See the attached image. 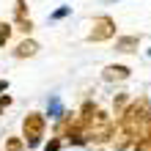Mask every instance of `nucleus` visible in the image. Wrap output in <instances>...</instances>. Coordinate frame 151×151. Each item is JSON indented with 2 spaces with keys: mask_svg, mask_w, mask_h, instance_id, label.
Wrapping results in <instances>:
<instances>
[{
  "mask_svg": "<svg viewBox=\"0 0 151 151\" xmlns=\"http://www.w3.org/2000/svg\"><path fill=\"white\" fill-rule=\"evenodd\" d=\"M148 113H151V104L146 96H137V99L129 102V107L118 115V129L121 135H127L132 140H137L146 129V121H148Z\"/></svg>",
  "mask_w": 151,
  "mask_h": 151,
  "instance_id": "nucleus-1",
  "label": "nucleus"
},
{
  "mask_svg": "<svg viewBox=\"0 0 151 151\" xmlns=\"http://www.w3.org/2000/svg\"><path fill=\"white\" fill-rule=\"evenodd\" d=\"M44 132H47V118H44L41 113H28L25 115V121H22V140H25L28 148L41 146Z\"/></svg>",
  "mask_w": 151,
  "mask_h": 151,
  "instance_id": "nucleus-2",
  "label": "nucleus"
},
{
  "mask_svg": "<svg viewBox=\"0 0 151 151\" xmlns=\"http://www.w3.org/2000/svg\"><path fill=\"white\" fill-rule=\"evenodd\" d=\"M85 137H88V143H96V146L110 143V140L115 137V124H113V118H110L104 110H99L96 121L85 129Z\"/></svg>",
  "mask_w": 151,
  "mask_h": 151,
  "instance_id": "nucleus-3",
  "label": "nucleus"
},
{
  "mask_svg": "<svg viewBox=\"0 0 151 151\" xmlns=\"http://www.w3.org/2000/svg\"><path fill=\"white\" fill-rule=\"evenodd\" d=\"M110 39H118V30H115V19H113V17H107V14L93 17L91 33L85 36V41H91V44H102V41H110Z\"/></svg>",
  "mask_w": 151,
  "mask_h": 151,
  "instance_id": "nucleus-4",
  "label": "nucleus"
},
{
  "mask_svg": "<svg viewBox=\"0 0 151 151\" xmlns=\"http://www.w3.org/2000/svg\"><path fill=\"white\" fill-rule=\"evenodd\" d=\"M96 115H99V107H96V102L85 99V102H83V107H80V113H77V121H80V127H83V132H85V129L96 121Z\"/></svg>",
  "mask_w": 151,
  "mask_h": 151,
  "instance_id": "nucleus-5",
  "label": "nucleus"
},
{
  "mask_svg": "<svg viewBox=\"0 0 151 151\" xmlns=\"http://www.w3.org/2000/svg\"><path fill=\"white\" fill-rule=\"evenodd\" d=\"M102 77L107 80V83H121V80H129L132 77V69L124 66V63H110V66H104Z\"/></svg>",
  "mask_w": 151,
  "mask_h": 151,
  "instance_id": "nucleus-6",
  "label": "nucleus"
},
{
  "mask_svg": "<svg viewBox=\"0 0 151 151\" xmlns=\"http://www.w3.org/2000/svg\"><path fill=\"white\" fill-rule=\"evenodd\" d=\"M39 52V44L33 41V39H25L17 44V50H14V58H33Z\"/></svg>",
  "mask_w": 151,
  "mask_h": 151,
  "instance_id": "nucleus-7",
  "label": "nucleus"
},
{
  "mask_svg": "<svg viewBox=\"0 0 151 151\" xmlns=\"http://www.w3.org/2000/svg\"><path fill=\"white\" fill-rule=\"evenodd\" d=\"M140 36H118L115 39V50L118 52H137Z\"/></svg>",
  "mask_w": 151,
  "mask_h": 151,
  "instance_id": "nucleus-8",
  "label": "nucleus"
},
{
  "mask_svg": "<svg viewBox=\"0 0 151 151\" xmlns=\"http://www.w3.org/2000/svg\"><path fill=\"white\" fill-rule=\"evenodd\" d=\"M129 93H115V99H113V110H115V115H121L124 110L129 107Z\"/></svg>",
  "mask_w": 151,
  "mask_h": 151,
  "instance_id": "nucleus-9",
  "label": "nucleus"
},
{
  "mask_svg": "<svg viewBox=\"0 0 151 151\" xmlns=\"http://www.w3.org/2000/svg\"><path fill=\"white\" fill-rule=\"evenodd\" d=\"M60 146H63L60 137H50L47 143H44V151H60Z\"/></svg>",
  "mask_w": 151,
  "mask_h": 151,
  "instance_id": "nucleus-10",
  "label": "nucleus"
},
{
  "mask_svg": "<svg viewBox=\"0 0 151 151\" xmlns=\"http://www.w3.org/2000/svg\"><path fill=\"white\" fill-rule=\"evenodd\" d=\"M22 143H25V140H19V137H11V140L6 143V151H22Z\"/></svg>",
  "mask_w": 151,
  "mask_h": 151,
  "instance_id": "nucleus-11",
  "label": "nucleus"
},
{
  "mask_svg": "<svg viewBox=\"0 0 151 151\" xmlns=\"http://www.w3.org/2000/svg\"><path fill=\"white\" fill-rule=\"evenodd\" d=\"M8 39H11V25L3 22V25H0V44H6Z\"/></svg>",
  "mask_w": 151,
  "mask_h": 151,
  "instance_id": "nucleus-12",
  "label": "nucleus"
},
{
  "mask_svg": "<svg viewBox=\"0 0 151 151\" xmlns=\"http://www.w3.org/2000/svg\"><path fill=\"white\" fill-rule=\"evenodd\" d=\"M17 25H19L22 33H30V30H33V22H30V19H17Z\"/></svg>",
  "mask_w": 151,
  "mask_h": 151,
  "instance_id": "nucleus-13",
  "label": "nucleus"
},
{
  "mask_svg": "<svg viewBox=\"0 0 151 151\" xmlns=\"http://www.w3.org/2000/svg\"><path fill=\"white\" fill-rule=\"evenodd\" d=\"M69 11H72V8H69V6H63V8H58V11H55V14H52V17H50V19H63V17H66Z\"/></svg>",
  "mask_w": 151,
  "mask_h": 151,
  "instance_id": "nucleus-14",
  "label": "nucleus"
},
{
  "mask_svg": "<svg viewBox=\"0 0 151 151\" xmlns=\"http://www.w3.org/2000/svg\"><path fill=\"white\" fill-rule=\"evenodd\" d=\"M140 137H148L151 140V113H148V121H146V129H143V135Z\"/></svg>",
  "mask_w": 151,
  "mask_h": 151,
  "instance_id": "nucleus-15",
  "label": "nucleus"
},
{
  "mask_svg": "<svg viewBox=\"0 0 151 151\" xmlns=\"http://www.w3.org/2000/svg\"><path fill=\"white\" fill-rule=\"evenodd\" d=\"M11 102H14V99H11V96H8V93H3V96H0V107H3V110H6V107H8V104H11Z\"/></svg>",
  "mask_w": 151,
  "mask_h": 151,
  "instance_id": "nucleus-16",
  "label": "nucleus"
},
{
  "mask_svg": "<svg viewBox=\"0 0 151 151\" xmlns=\"http://www.w3.org/2000/svg\"><path fill=\"white\" fill-rule=\"evenodd\" d=\"M8 88V80H0V96H3V91Z\"/></svg>",
  "mask_w": 151,
  "mask_h": 151,
  "instance_id": "nucleus-17",
  "label": "nucleus"
}]
</instances>
